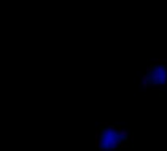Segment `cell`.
I'll use <instances>...</instances> for the list:
<instances>
[{
    "instance_id": "cell-1",
    "label": "cell",
    "mask_w": 167,
    "mask_h": 151,
    "mask_svg": "<svg viewBox=\"0 0 167 151\" xmlns=\"http://www.w3.org/2000/svg\"><path fill=\"white\" fill-rule=\"evenodd\" d=\"M128 140L125 134H121L114 128H101L99 134V144L104 150H113L118 147L122 142Z\"/></svg>"
},
{
    "instance_id": "cell-2",
    "label": "cell",
    "mask_w": 167,
    "mask_h": 151,
    "mask_svg": "<svg viewBox=\"0 0 167 151\" xmlns=\"http://www.w3.org/2000/svg\"><path fill=\"white\" fill-rule=\"evenodd\" d=\"M145 80L148 85H161L166 80V65L153 64L151 66L145 77Z\"/></svg>"
}]
</instances>
